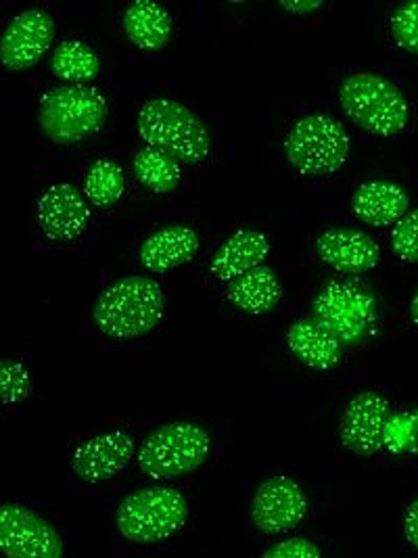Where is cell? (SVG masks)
I'll return each instance as SVG.
<instances>
[{
	"label": "cell",
	"mask_w": 418,
	"mask_h": 558,
	"mask_svg": "<svg viewBox=\"0 0 418 558\" xmlns=\"http://www.w3.org/2000/svg\"><path fill=\"white\" fill-rule=\"evenodd\" d=\"M0 546L11 558L63 557V539L51 523L15 502L0 510Z\"/></svg>",
	"instance_id": "9c48e42d"
},
{
	"label": "cell",
	"mask_w": 418,
	"mask_h": 558,
	"mask_svg": "<svg viewBox=\"0 0 418 558\" xmlns=\"http://www.w3.org/2000/svg\"><path fill=\"white\" fill-rule=\"evenodd\" d=\"M281 282L266 266L254 268L231 284V302L247 314H266L274 310L281 302Z\"/></svg>",
	"instance_id": "44dd1931"
},
{
	"label": "cell",
	"mask_w": 418,
	"mask_h": 558,
	"mask_svg": "<svg viewBox=\"0 0 418 558\" xmlns=\"http://www.w3.org/2000/svg\"><path fill=\"white\" fill-rule=\"evenodd\" d=\"M408 195L402 186L383 180L366 182L352 202V209L360 222L374 229L392 227L402 216L408 214Z\"/></svg>",
	"instance_id": "e0dca14e"
},
{
	"label": "cell",
	"mask_w": 418,
	"mask_h": 558,
	"mask_svg": "<svg viewBox=\"0 0 418 558\" xmlns=\"http://www.w3.org/2000/svg\"><path fill=\"white\" fill-rule=\"evenodd\" d=\"M188 519L183 494L168 485H151L132 492L115 514L120 533L136 544H153L181 532Z\"/></svg>",
	"instance_id": "277c9868"
},
{
	"label": "cell",
	"mask_w": 418,
	"mask_h": 558,
	"mask_svg": "<svg viewBox=\"0 0 418 558\" xmlns=\"http://www.w3.org/2000/svg\"><path fill=\"white\" fill-rule=\"evenodd\" d=\"M124 191H126V177L115 161L99 159L97 163L90 166L84 180V195L90 204L97 207H109L124 195Z\"/></svg>",
	"instance_id": "cb8c5ba5"
},
{
	"label": "cell",
	"mask_w": 418,
	"mask_h": 558,
	"mask_svg": "<svg viewBox=\"0 0 418 558\" xmlns=\"http://www.w3.org/2000/svg\"><path fill=\"white\" fill-rule=\"evenodd\" d=\"M392 36L399 49L418 54V0L404 2L395 9Z\"/></svg>",
	"instance_id": "484cf974"
},
{
	"label": "cell",
	"mask_w": 418,
	"mask_h": 558,
	"mask_svg": "<svg viewBox=\"0 0 418 558\" xmlns=\"http://www.w3.org/2000/svg\"><path fill=\"white\" fill-rule=\"evenodd\" d=\"M163 316V291L149 277H126L99 295L93 318L113 339H136L157 327Z\"/></svg>",
	"instance_id": "6da1fadb"
},
{
	"label": "cell",
	"mask_w": 418,
	"mask_h": 558,
	"mask_svg": "<svg viewBox=\"0 0 418 558\" xmlns=\"http://www.w3.org/2000/svg\"><path fill=\"white\" fill-rule=\"evenodd\" d=\"M404 532H406V537H408L410 546L418 550V498L410 507L406 508V514H404Z\"/></svg>",
	"instance_id": "f546056e"
},
{
	"label": "cell",
	"mask_w": 418,
	"mask_h": 558,
	"mask_svg": "<svg viewBox=\"0 0 418 558\" xmlns=\"http://www.w3.org/2000/svg\"><path fill=\"white\" fill-rule=\"evenodd\" d=\"M287 161L304 177H329L349 155V134L329 116H308L291 128L285 141Z\"/></svg>",
	"instance_id": "52a82bcc"
},
{
	"label": "cell",
	"mask_w": 418,
	"mask_h": 558,
	"mask_svg": "<svg viewBox=\"0 0 418 558\" xmlns=\"http://www.w3.org/2000/svg\"><path fill=\"white\" fill-rule=\"evenodd\" d=\"M107 111L109 107L101 90L72 84L59 86L42 97L38 120L52 143L72 145L103 130Z\"/></svg>",
	"instance_id": "5b68a950"
},
{
	"label": "cell",
	"mask_w": 418,
	"mask_h": 558,
	"mask_svg": "<svg viewBox=\"0 0 418 558\" xmlns=\"http://www.w3.org/2000/svg\"><path fill=\"white\" fill-rule=\"evenodd\" d=\"M316 252L324 264L345 275H362L379 264L381 250L362 230L333 229L322 232Z\"/></svg>",
	"instance_id": "9a60e30c"
},
{
	"label": "cell",
	"mask_w": 418,
	"mask_h": 558,
	"mask_svg": "<svg viewBox=\"0 0 418 558\" xmlns=\"http://www.w3.org/2000/svg\"><path fill=\"white\" fill-rule=\"evenodd\" d=\"M340 102L347 118L374 136H395L408 126L410 109L402 90L388 77L354 74L343 80Z\"/></svg>",
	"instance_id": "3957f363"
},
{
	"label": "cell",
	"mask_w": 418,
	"mask_h": 558,
	"mask_svg": "<svg viewBox=\"0 0 418 558\" xmlns=\"http://www.w3.org/2000/svg\"><path fill=\"white\" fill-rule=\"evenodd\" d=\"M393 254L402 262H418V209L402 216L392 232Z\"/></svg>",
	"instance_id": "4316f807"
},
{
	"label": "cell",
	"mask_w": 418,
	"mask_h": 558,
	"mask_svg": "<svg viewBox=\"0 0 418 558\" xmlns=\"http://www.w3.org/2000/svg\"><path fill=\"white\" fill-rule=\"evenodd\" d=\"M316 323L341 343H360L377 329V304L365 289L331 282L314 302Z\"/></svg>",
	"instance_id": "ba28073f"
},
{
	"label": "cell",
	"mask_w": 418,
	"mask_h": 558,
	"mask_svg": "<svg viewBox=\"0 0 418 558\" xmlns=\"http://www.w3.org/2000/svg\"><path fill=\"white\" fill-rule=\"evenodd\" d=\"M132 168H134V174L138 178V182L157 195L172 193L183 178L181 161H176L172 155L153 149V147H147V149L136 153Z\"/></svg>",
	"instance_id": "7402d4cb"
},
{
	"label": "cell",
	"mask_w": 418,
	"mask_h": 558,
	"mask_svg": "<svg viewBox=\"0 0 418 558\" xmlns=\"http://www.w3.org/2000/svg\"><path fill=\"white\" fill-rule=\"evenodd\" d=\"M340 343L316 320H299L287 332L288 350L314 371H331L340 364Z\"/></svg>",
	"instance_id": "ffe728a7"
},
{
	"label": "cell",
	"mask_w": 418,
	"mask_h": 558,
	"mask_svg": "<svg viewBox=\"0 0 418 558\" xmlns=\"http://www.w3.org/2000/svg\"><path fill=\"white\" fill-rule=\"evenodd\" d=\"M324 2L322 0H281L279 7L285 9L293 15H308L312 11H318Z\"/></svg>",
	"instance_id": "4dcf8cb0"
},
{
	"label": "cell",
	"mask_w": 418,
	"mask_h": 558,
	"mask_svg": "<svg viewBox=\"0 0 418 558\" xmlns=\"http://www.w3.org/2000/svg\"><path fill=\"white\" fill-rule=\"evenodd\" d=\"M392 416L390 402L372 391L358 393L347 402L341 416L340 435L343 446L358 454L372 457L383 450V433Z\"/></svg>",
	"instance_id": "30bf717a"
},
{
	"label": "cell",
	"mask_w": 418,
	"mask_h": 558,
	"mask_svg": "<svg viewBox=\"0 0 418 558\" xmlns=\"http://www.w3.org/2000/svg\"><path fill=\"white\" fill-rule=\"evenodd\" d=\"M383 448L392 454L418 457V408L390 416L383 433Z\"/></svg>",
	"instance_id": "d4e9b609"
},
{
	"label": "cell",
	"mask_w": 418,
	"mask_h": 558,
	"mask_svg": "<svg viewBox=\"0 0 418 558\" xmlns=\"http://www.w3.org/2000/svg\"><path fill=\"white\" fill-rule=\"evenodd\" d=\"M124 29L140 51H161L172 38V17L153 0H136L124 13Z\"/></svg>",
	"instance_id": "d6986e66"
},
{
	"label": "cell",
	"mask_w": 418,
	"mask_h": 558,
	"mask_svg": "<svg viewBox=\"0 0 418 558\" xmlns=\"http://www.w3.org/2000/svg\"><path fill=\"white\" fill-rule=\"evenodd\" d=\"M54 38V20L40 9H27L7 27L0 59L11 72H26L34 68L45 52L51 49Z\"/></svg>",
	"instance_id": "7c38bea8"
},
{
	"label": "cell",
	"mask_w": 418,
	"mask_h": 558,
	"mask_svg": "<svg viewBox=\"0 0 418 558\" xmlns=\"http://www.w3.org/2000/svg\"><path fill=\"white\" fill-rule=\"evenodd\" d=\"M322 555L320 548L306 539V537H288L285 542L270 548L263 557L266 558H318Z\"/></svg>",
	"instance_id": "f1b7e54d"
},
{
	"label": "cell",
	"mask_w": 418,
	"mask_h": 558,
	"mask_svg": "<svg viewBox=\"0 0 418 558\" xmlns=\"http://www.w3.org/2000/svg\"><path fill=\"white\" fill-rule=\"evenodd\" d=\"M132 457L134 439L128 433H103L79 444L72 457V469L82 482L101 483L124 471Z\"/></svg>",
	"instance_id": "5bb4252c"
},
{
	"label": "cell",
	"mask_w": 418,
	"mask_h": 558,
	"mask_svg": "<svg viewBox=\"0 0 418 558\" xmlns=\"http://www.w3.org/2000/svg\"><path fill=\"white\" fill-rule=\"evenodd\" d=\"M90 211L70 182H57L38 199V225L51 241H74L88 227Z\"/></svg>",
	"instance_id": "4fadbf2b"
},
{
	"label": "cell",
	"mask_w": 418,
	"mask_h": 558,
	"mask_svg": "<svg viewBox=\"0 0 418 558\" xmlns=\"http://www.w3.org/2000/svg\"><path fill=\"white\" fill-rule=\"evenodd\" d=\"M410 314H413V320L418 325V291L415 300H413V305H410Z\"/></svg>",
	"instance_id": "1f68e13d"
},
{
	"label": "cell",
	"mask_w": 418,
	"mask_h": 558,
	"mask_svg": "<svg viewBox=\"0 0 418 558\" xmlns=\"http://www.w3.org/2000/svg\"><path fill=\"white\" fill-rule=\"evenodd\" d=\"M208 432L193 423H168L151 433L138 448L136 462L156 482L184 477L209 457Z\"/></svg>",
	"instance_id": "8992f818"
},
{
	"label": "cell",
	"mask_w": 418,
	"mask_h": 558,
	"mask_svg": "<svg viewBox=\"0 0 418 558\" xmlns=\"http://www.w3.org/2000/svg\"><path fill=\"white\" fill-rule=\"evenodd\" d=\"M51 70L54 76L72 84H84L97 77L101 70L99 54L79 40H65L54 47L51 54Z\"/></svg>",
	"instance_id": "603a6c76"
},
{
	"label": "cell",
	"mask_w": 418,
	"mask_h": 558,
	"mask_svg": "<svg viewBox=\"0 0 418 558\" xmlns=\"http://www.w3.org/2000/svg\"><path fill=\"white\" fill-rule=\"evenodd\" d=\"M308 512L304 489L285 475L261 483L251 505V521L261 533L279 535L297 527Z\"/></svg>",
	"instance_id": "8fae6325"
},
{
	"label": "cell",
	"mask_w": 418,
	"mask_h": 558,
	"mask_svg": "<svg viewBox=\"0 0 418 558\" xmlns=\"http://www.w3.org/2000/svg\"><path fill=\"white\" fill-rule=\"evenodd\" d=\"M2 404L13 407L24 402L29 396L32 389V377L27 373L26 366L20 362L4 360L2 362Z\"/></svg>",
	"instance_id": "83f0119b"
},
{
	"label": "cell",
	"mask_w": 418,
	"mask_h": 558,
	"mask_svg": "<svg viewBox=\"0 0 418 558\" xmlns=\"http://www.w3.org/2000/svg\"><path fill=\"white\" fill-rule=\"evenodd\" d=\"M270 254L268 236L258 230H236L211 259V272L220 280H236L261 266Z\"/></svg>",
	"instance_id": "2e32d148"
},
{
	"label": "cell",
	"mask_w": 418,
	"mask_h": 558,
	"mask_svg": "<svg viewBox=\"0 0 418 558\" xmlns=\"http://www.w3.org/2000/svg\"><path fill=\"white\" fill-rule=\"evenodd\" d=\"M199 234L188 227H168L153 232L140 247V262L151 272H168L186 262H190L199 252Z\"/></svg>",
	"instance_id": "ac0fdd59"
},
{
	"label": "cell",
	"mask_w": 418,
	"mask_h": 558,
	"mask_svg": "<svg viewBox=\"0 0 418 558\" xmlns=\"http://www.w3.org/2000/svg\"><path fill=\"white\" fill-rule=\"evenodd\" d=\"M138 134L149 147L172 155L184 166L204 161L211 149L206 124L183 102L170 99H153L140 107Z\"/></svg>",
	"instance_id": "7a4b0ae2"
}]
</instances>
